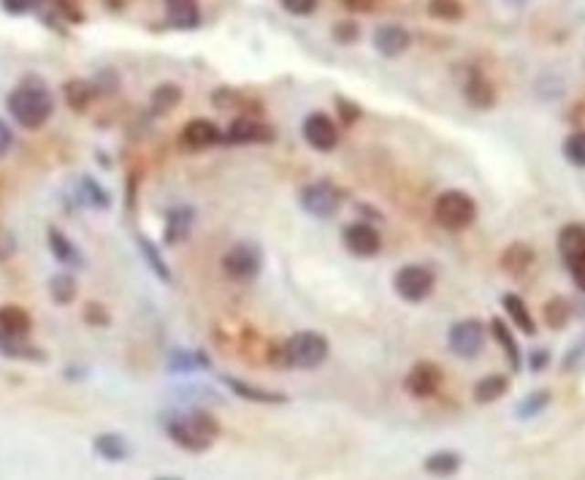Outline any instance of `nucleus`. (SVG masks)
I'll use <instances>...</instances> for the list:
<instances>
[{"instance_id":"17","label":"nucleus","mask_w":585,"mask_h":480,"mask_svg":"<svg viewBox=\"0 0 585 480\" xmlns=\"http://www.w3.org/2000/svg\"><path fill=\"white\" fill-rule=\"evenodd\" d=\"M499 263H502V272H505V274H510V277H523V274H528L531 266L537 263V252H534V247H528L526 241H512V244L505 247Z\"/></svg>"},{"instance_id":"1","label":"nucleus","mask_w":585,"mask_h":480,"mask_svg":"<svg viewBox=\"0 0 585 480\" xmlns=\"http://www.w3.org/2000/svg\"><path fill=\"white\" fill-rule=\"evenodd\" d=\"M5 106H8L11 117L16 120V125H22L27 131H38L55 114V95L47 87V81L38 77H27L11 90Z\"/></svg>"},{"instance_id":"51","label":"nucleus","mask_w":585,"mask_h":480,"mask_svg":"<svg viewBox=\"0 0 585 480\" xmlns=\"http://www.w3.org/2000/svg\"><path fill=\"white\" fill-rule=\"evenodd\" d=\"M11 144H14V133H11V128L0 120V158L11 150Z\"/></svg>"},{"instance_id":"50","label":"nucleus","mask_w":585,"mask_h":480,"mask_svg":"<svg viewBox=\"0 0 585 480\" xmlns=\"http://www.w3.org/2000/svg\"><path fill=\"white\" fill-rule=\"evenodd\" d=\"M14 250H16L14 237H11L5 229H0V261H8V258L14 255Z\"/></svg>"},{"instance_id":"33","label":"nucleus","mask_w":585,"mask_h":480,"mask_svg":"<svg viewBox=\"0 0 585 480\" xmlns=\"http://www.w3.org/2000/svg\"><path fill=\"white\" fill-rule=\"evenodd\" d=\"M553 400V394L548 391V389H539V391H531V394H526L523 400L515 404V418H520V421H528V418H537L548 404Z\"/></svg>"},{"instance_id":"34","label":"nucleus","mask_w":585,"mask_h":480,"mask_svg":"<svg viewBox=\"0 0 585 480\" xmlns=\"http://www.w3.org/2000/svg\"><path fill=\"white\" fill-rule=\"evenodd\" d=\"M139 250H142V255H144L146 266L152 269V274L160 280V283H171V269H168V263L163 261V255H160V250L154 247V241L146 240V237H139Z\"/></svg>"},{"instance_id":"29","label":"nucleus","mask_w":585,"mask_h":480,"mask_svg":"<svg viewBox=\"0 0 585 480\" xmlns=\"http://www.w3.org/2000/svg\"><path fill=\"white\" fill-rule=\"evenodd\" d=\"M502 304H505V310H507V315L512 318V323H515L526 336H534V334H537V323H534V318H531V313H528L526 302H523L517 293H505V296H502Z\"/></svg>"},{"instance_id":"49","label":"nucleus","mask_w":585,"mask_h":480,"mask_svg":"<svg viewBox=\"0 0 585 480\" xmlns=\"http://www.w3.org/2000/svg\"><path fill=\"white\" fill-rule=\"evenodd\" d=\"M379 3L382 0H342V5L347 11H356V14H371V11H377Z\"/></svg>"},{"instance_id":"38","label":"nucleus","mask_w":585,"mask_h":480,"mask_svg":"<svg viewBox=\"0 0 585 480\" xmlns=\"http://www.w3.org/2000/svg\"><path fill=\"white\" fill-rule=\"evenodd\" d=\"M429 16L441 22H458L463 16V0H429Z\"/></svg>"},{"instance_id":"22","label":"nucleus","mask_w":585,"mask_h":480,"mask_svg":"<svg viewBox=\"0 0 585 480\" xmlns=\"http://www.w3.org/2000/svg\"><path fill=\"white\" fill-rule=\"evenodd\" d=\"M47 240H49L52 255H55L63 266H69V269H81V266H84V255L79 252V247H76L60 229L52 226V229L47 231Z\"/></svg>"},{"instance_id":"7","label":"nucleus","mask_w":585,"mask_h":480,"mask_svg":"<svg viewBox=\"0 0 585 480\" xmlns=\"http://www.w3.org/2000/svg\"><path fill=\"white\" fill-rule=\"evenodd\" d=\"M298 204H301V209L306 212V215H312V218H317V220H328V218H334L336 212H339V207H342V193H339V187L336 185H331V182H312V185H306L303 190H301V196H298Z\"/></svg>"},{"instance_id":"4","label":"nucleus","mask_w":585,"mask_h":480,"mask_svg":"<svg viewBox=\"0 0 585 480\" xmlns=\"http://www.w3.org/2000/svg\"><path fill=\"white\" fill-rule=\"evenodd\" d=\"M434 220L447 231L469 229L477 220V204L466 190H444L434 201Z\"/></svg>"},{"instance_id":"8","label":"nucleus","mask_w":585,"mask_h":480,"mask_svg":"<svg viewBox=\"0 0 585 480\" xmlns=\"http://www.w3.org/2000/svg\"><path fill=\"white\" fill-rule=\"evenodd\" d=\"M447 345L458 358H477L485 345V325L474 318L458 320L447 331Z\"/></svg>"},{"instance_id":"25","label":"nucleus","mask_w":585,"mask_h":480,"mask_svg":"<svg viewBox=\"0 0 585 480\" xmlns=\"http://www.w3.org/2000/svg\"><path fill=\"white\" fill-rule=\"evenodd\" d=\"M491 334H494L496 342L502 345V350H505V356H507V364H510L512 372H520V369H523V350H520L515 334L510 331V325L502 318H494L491 320Z\"/></svg>"},{"instance_id":"16","label":"nucleus","mask_w":585,"mask_h":480,"mask_svg":"<svg viewBox=\"0 0 585 480\" xmlns=\"http://www.w3.org/2000/svg\"><path fill=\"white\" fill-rule=\"evenodd\" d=\"M212 103L218 109H225V112H241L244 117L263 114V103L258 98H250V95H244L241 90H233V87H218L212 92Z\"/></svg>"},{"instance_id":"12","label":"nucleus","mask_w":585,"mask_h":480,"mask_svg":"<svg viewBox=\"0 0 585 480\" xmlns=\"http://www.w3.org/2000/svg\"><path fill=\"white\" fill-rule=\"evenodd\" d=\"M342 240H345V247H347L356 258H374V255L382 250V237H379V231H377L371 223H364V220L350 223V226L345 229Z\"/></svg>"},{"instance_id":"42","label":"nucleus","mask_w":585,"mask_h":480,"mask_svg":"<svg viewBox=\"0 0 585 480\" xmlns=\"http://www.w3.org/2000/svg\"><path fill=\"white\" fill-rule=\"evenodd\" d=\"M336 112H339V120H342L345 125H356V123L364 117V109H361L356 101L345 98V95H336Z\"/></svg>"},{"instance_id":"26","label":"nucleus","mask_w":585,"mask_h":480,"mask_svg":"<svg viewBox=\"0 0 585 480\" xmlns=\"http://www.w3.org/2000/svg\"><path fill=\"white\" fill-rule=\"evenodd\" d=\"M510 391V380L505 375H485L474 383L472 397L477 404H494Z\"/></svg>"},{"instance_id":"5","label":"nucleus","mask_w":585,"mask_h":480,"mask_svg":"<svg viewBox=\"0 0 585 480\" xmlns=\"http://www.w3.org/2000/svg\"><path fill=\"white\" fill-rule=\"evenodd\" d=\"M434 285H437V277L429 266L423 263H407L396 272L393 277V288L396 293L410 302V304H420L426 302L431 293H434Z\"/></svg>"},{"instance_id":"15","label":"nucleus","mask_w":585,"mask_h":480,"mask_svg":"<svg viewBox=\"0 0 585 480\" xmlns=\"http://www.w3.org/2000/svg\"><path fill=\"white\" fill-rule=\"evenodd\" d=\"M371 41H374V49L382 58H399V55H404L412 47V36L401 25H379L374 30Z\"/></svg>"},{"instance_id":"27","label":"nucleus","mask_w":585,"mask_h":480,"mask_svg":"<svg viewBox=\"0 0 585 480\" xmlns=\"http://www.w3.org/2000/svg\"><path fill=\"white\" fill-rule=\"evenodd\" d=\"M461 464H463L461 453H455V451H434V453L426 456L423 470L429 475H434V478H450V475H455L461 470Z\"/></svg>"},{"instance_id":"24","label":"nucleus","mask_w":585,"mask_h":480,"mask_svg":"<svg viewBox=\"0 0 585 480\" xmlns=\"http://www.w3.org/2000/svg\"><path fill=\"white\" fill-rule=\"evenodd\" d=\"M558 255L564 263H572L575 258L585 255V226L569 223L558 231Z\"/></svg>"},{"instance_id":"37","label":"nucleus","mask_w":585,"mask_h":480,"mask_svg":"<svg viewBox=\"0 0 585 480\" xmlns=\"http://www.w3.org/2000/svg\"><path fill=\"white\" fill-rule=\"evenodd\" d=\"M79 201H84V204H90V207H95V209H109L112 207V196H109V190H103L92 176H81V182H79Z\"/></svg>"},{"instance_id":"11","label":"nucleus","mask_w":585,"mask_h":480,"mask_svg":"<svg viewBox=\"0 0 585 480\" xmlns=\"http://www.w3.org/2000/svg\"><path fill=\"white\" fill-rule=\"evenodd\" d=\"M277 139V131L255 117H239L228 125L225 139L228 144H271Z\"/></svg>"},{"instance_id":"28","label":"nucleus","mask_w":585,"mask_h":480,"mask_svg":"<svg viewBox=\"0 0 585 480\" xmlns=\"http://www.w3.org/2000/svg\"><path fill=\"white\" fill-rule=\"evenodd\" d=\"M179 103H182V87L174 84V81L157 84V87L152 90V95H149V106H152L154 114H165V112L176 109Z\"/></svg>"},{"instance_id":"43","label":"nucleus","mask_w":585,"mask_h":480,"mask_svg":"<svg viewBox=\"0 0 585 480\" xmlns=\"http://www.w3.org/2000/svg\"><path fill=\"white\" fill-rule=\"evenodd\" d=\"M84 323H87V325H92V328H103V325H109V323H112V318H109V313H106V307H103V304L90 302V304H84Z\"/></svg>"},{"instance_id":"6","label":"nucleus","mask_w":585,"mask_h":480,"mask_svg":"<svg viewBox=\"0 0 585 480\" xmlns=\"http://www.w3.org/2000/svg\"><path fill=\"white\" fill-rule=\"evenodd\" d=\"M263 269V252L258 244L252 241H236L233 247H228V252L222 255V272L236 280V283H250L261 274Z\"/></svg>"},{"instance_id":"52","label":"nucleus","mask_w":585,"mask_h":480,"mask_svg":"<svg viewBox=\"0 0 585 480\" xmlns=\"http://www.w3.org/2000/svg\"><path fill=\"white\" fill-rule=\"evenodd\" d=\"M154 480H182V478H154Z\"/></svg>"},{"instance_id":"44","label":"nucleus","mask_w":585,"mask_h":480,"mask_svg":"<svg viewBox=\"0 0 585 480\" xmlns=\"http://www.w3.org/2000/svg\"><path fill=\"white\" fill-rule=\"evenodd\" d=\"M44 0H0V8L5 14H14V16H22V14H30L36 8H41Z\"/></svg>"},{"instance_id":"41","label":"nucleus","mask_w":585,"mask_h":480,"mask_svg":"<svg viewBox=\"0 0 585 480\" xmlns=\"http://www.w3.org/2000/svg\"><path fill=\"white\" fill-rule=\"evenodd\" d=\"M585 367V336H580L569 350H567V356H564V361H561V369L564 372H580Z\"/></svg>"},{"instance_id":"2","label":"nucleus","mask_w":585,"mask_h":480,"mask_svg":"<svg viewBox=\"0 0 585 480\" xmlns=\"http://www.w3.org/2000/svg\"><path fill=\"white\" fill-rule=\"evenodd\" d=\"M219 421L209 410H190L182 415H171L165 421V434L171 437V443H176L182 451L190 453H204L212 448V443L219 437Z\"/></svg>"},{"instance_id":"20","label":"nucleus","mask_w":585,"mask_h":480,"mask_svg":"<svg viewBox=\"0 0 585 480\" xmlns=\"http://www.w3.org/2000/svg\"><path fill=\"white\" fill-rule=\"evenodd\" d=\"M196 223V212L190 207H174L165 218V229H163V241L165 244H182L190 237Z\"/></svg>"},{"instance_id":"36","label":"nucleus","mask_w":585,"mask_h":480,"mask_svg":"<svg viewBox=\"0 0 585 480\" xmlns=\"http://www.w3.org/2000/svg\"><path fill=\"white\" fill-rule=\"evenodd\" d=\"M0 356L16 358V361H47V353H41L33 345H22V339H3L0 336Z\"/></svg>"},{"instance_id":"39","label":"nucleus","mask_w":585,"mask_h":480,"mask_svg":"<svg viewBox=\"0 0 585 480\" xmlns=\"http://www.w3.org/2000/svg\"><path fill=\"white\" fill-rule=\"evenodd\" d=\"M561 153H564V158L569 160L575 168H585V131H572L564 139Z\"/></svg>"},{"instance_id":"48","label":"nucleus","mask_w":585,"mask_h":480,"mask_svg":"<svg viewBox=\"0 0 585 480\" xmlns=\"http://www.w3.org/2000/svg\"><path fill=\"white\" fill-rule=\"evenodd\" d=\"M55 5H58V11H60L69 22H81V19H84V14H81V8L76 5V0H55Z\"/></svg>"},{"instance_id":"9","label":"nucleus","mask_w":585,"mask_h":480,"mask_svg":"<svg viewBox=\"0 0 585 480\" xmlns=\"http://www.w3.org/2000/svg\"><path fill=\"white\" fill-rule=\"evenodd\" d=\"M441 383H444V372H441L439 364H434V361H418L407 372V378H404V391L410 397H415V400H431V397L439 394Z\"/></svg>"},{"instance_id":"13","label":"nucleus","mask_w":585,"mask_h":480,"mask_svg":"<svg viewBox=\"0 0 585 480\" xmlns=\"http://www.w3.org/2000/svg\"><path fill=\"white\" fill-rule=\"evenodd\" d=\"M496 87H494V81L488 80L480 69H472L469 74H466V80H463V101L472 106V109H477V112H488V109H494L496 106Z\"/></svg>"},{"instance_id":"30","label":"nucleus","mask_w":585,"mask_h":480,"mask_svg":"<svg viewBox=\"0 0 585 480\" xmlns=\"http://www.w3.org/2000/svg\"><path fill=\"white\" fill-rule=\"evenodd\" d=\"M63 98L73 112H87V106L95 98V87H92V81L69 80L63 84Z\"/></svg>"},{"instance_id":"14","label":"nucleus","mask_w":585,"mask_h":480,"mask_svg":"<svg viewBox=\"0 0 585 480\" xmlns=\"http://www.w3.org/2000/svg\"><path fill=\"white\" fill-rule=\"evenodd\" d=\"M222 139H225V133L219 131L218 123H212L207 117H196L182 128V144L187 150H209V147H218Z\"/></svg>"},{"instance_id":"46","label":"nucleus","mask_w":585,"mask_h":480,"mask_svg":"<svg viewBox=\"0 0 585 480\" xmlns=\"http://www.w3.org/2000/svg\"><path fill=\"white\" fill-rule=\"evenodd\" d=\"M567 269H569V277H572V283L578 285V291H583L585 293V255L575 258L572 263H567Z\"/></svg>"},{"instance_id":"23","label":"nucleus","mask_w":585,"mask_h":480,"mask_svg":"<svg viewBox=\"0 0 585 480\" xmlns=\"http://www.w3.org/2000/svg\"><path fill=\"white\" fill-rule=\"evenodd\" d=\"M168 22L179 30H193L201 25V8L198 0H165Z\"/></svg>"},{"instance_id":"10","label":"nucleus","mask_w":585,"mask_h":480,"mask_svg":"<svg viewBox=\"0 0 585 480\" xmlns=\"http://www.w3.org/2000/svg\"><path fill=\"white\" fill-rule=\"evenodd\" d=\"M301 133H303V142H306L312 150H317V153H331V150H336V144H339V128H336V123H334L328 114H323V112L306 114V120H303V125H301Z\"/></svg>"},{"instance_id":"31","label":"nucleus","mask_w":585,"mask_h":480,"mask_svg":"<svg viewBox=\"0 0 585 480\" xmlns=\"http://www.w3.org/2000/svg\"><path fill=\"white\" fill-rule=\"evenodd\" d=\"M76 293H79V285H76V277L69 274V272H60V274H55L49 280V296H52V302L58 307L71 304L73 299H76Z\"/></svg>"},{"instance_id":"19","label":"nucleus","mask_w":585,"mask_h":480,"mask_svg":"<svg viewBox=\"0 0 585 480\" xmlns=\"http://www.w3.org/2000/svg\"><path fill=\"white\" fill-rule=\"evenodd\" d=\"M33 328V318L27 310L16 304H3L0 307V336L3 339H25Z\"/></svg>"},{"instance_id":"3","label":"nucleus","mask_w":585,"mask_h":480,"mask_svg":"<svg viewBox=\"0 0 585 480\" xmlns=\"http://www.w3.org/2000/svg\"><path fill=\"white\" fill-rule=\"evenodd\" d=\"M328 339L317 331H298L269 353V361L285 369H317L328 358Z\"/></svg>"},{"instance_id":"40","label":"nucleus","mask_w":585,"mask_h":480,"mask_svg":"<svg viewBox=\"0 0 585 480\" xmlns=\"http://www.w3.org/2000/svg\"><path fill=\"white\" fill-rule=\"evenodd\" d=\"M331 36H334L336 44L350 47V44H356V41L361 38V27H358V22H353V19H342V22L334 25Z\"/></svg>"},{"instance_id":"45","label":"nucleus","mask_w":585,"mask_h":480,"mask_svg":"<svg viewBox=\"0 0 585 480\" xmlns=\"http://www.w3.org/2000/svg\"><path fill=\"white\" fill-rule=\"evenodd\" d=\"M280 3H282V8L288 14H292V16H309V14L317 11L320 0H280Z\"/></svg>"},{"instance_id":"47","label":"nucleus","mask_w":585,"mask_h":480,"mask_svg":"<svg viewBox=\"0 0 585 480\" xmlns=\"http://www.w3.org/2000/svg\"><path fill=\"white\" fill-rule=\"evenodd\" d=\"M548 364H550V353H548L545 347H534V350L528 353V369H531V372H542Z\"/></svg>"},{"instance_id":"35","label":"nucleus","mask_w":585,"mask_h":480,"mask_svg":"<svg viewBox=\"0 0 585 480\" xmlns=\"http://www.w3.org/2000/svg\"><path fill=\"white\" fill-rule=\"evenodd\" d=\"M542 318L548 323V328H553V331H561L569 318H572V304L564 299V296H553L545 307H542Z\"/></svg>"},{"instance_id":"32","label":"nucleus","mask_w":585,"mask_h":480,"mask_svg":"<svg viewBox=\"0 0 585 480\" xmlns=\"http://www.w3.org/2000/svg\"><path fill=\"white\" fill-rule=\"evenodd\" d=\"M168 369L176 372V375H185V372H196V369H209V358L196 350V353H187V350H174L171 358H168Z\"/></svg>"},{"instance_id":"18","label":"nucleus","mask_w":585,"mask_h":480,"mask_svg":"<svg viewBox=\"0 0 585 480\" xmlns=\"http://www.w3.org/2000/svg\"><path fill=\"white\" fill-rule=\"evenodd\" d=\"M219 383H222L230 394H236L239 400L255 401V404H285V401H288V397H285V394H280V391H269V389H261V386L244 383V380H239V378H228V375H222V378H219Z\"/></svg>"},{"instance_id":"21","label":"nucleus","mask_w":585,"mask_h":480,"mask_svg":"<svg viewBox=\"0 0 585 480\" xmlns=\"http://www.w3.org/2000/svg\"><path fill=\"white\" fill-rule=\"evenodd\" d=\"M92 451H95V456H101V459H106V462H112V464L128 462V456H131L128 440H125L122 434H117V432H101V434L92 440Z\"/></svg>"}]
</instances>
